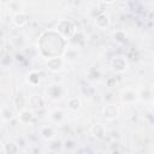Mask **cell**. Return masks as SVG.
<instances>
[{"label":"cell","instance_id":"obj_15","mask_svg":"<svg viewBox=\"0 0 154 154\" xmlns=\"http://www.w3.org/2000/svg\"><path fill=\"white\" fill-rule=\"evenodd\" d=\"M66 106L71 112H77L82 108V100L78 96H71L67 99Z\"/></svg>","mask_w":154,"mask_h":154},{"label":"cell","instance_id":"obj_4","mask_svg":"<svg viewBox=\"0 0 154 154\" xmlns=\"http://www.w3.org/2000/svg\"><path fill=\"white\" fill-rule=\"evenodd\" d=\"M111 67L114 72L117 73H123L128 70L129 67V61L126 59V57L124 55H114L112 59H111Z\"/></svg>","mask_w":154,"mask_h":154},{"label":"cell","instance_id":"obj_23","mask_svg":"<svg viewBox=\"0 0 154 154\" xmlns=\"http://www.w3.org/2000/svg\"><path fill=\"white\" fill-rule=\"evenodd\" d=\"M90 131H91V134H93L96 138H102V137L105 136V134H106L105 126H103L102 124H96V125H94V126L90 129Z\"/></svg>","mask_w":154,"mask_h":154},{"label":"cell","instance_id":"obj_24","mask_svg":"<svg viewBox=\"0 0 154 154\" xmlns=\"http://www.w3.org/2000/svg\"><path fill=\"white\" fill-rule=\"evenodd\" d=\"M87 77L91 81H95V79H99L101 77V71L97 66H91L89 67L88 72H87Z\"/></svg>","mask_w":154,"mask_h":154},{"label":"cell","instance_id":"obj_18","mask_svg":"<svg viewBox=\"0 0 154 154\" xmlns=\"http://www.w3.org/2000/svg\"><path fill=\"white\" fill-rule=\"evenodd\" d=\"M14 117V112L11 107H7L6 105L1 106V119L2 122H10L11 119H13Z\"/></svg>","mask_w":154,"mask_h":154},{"label":"cell","instance_id":"obj_22","mask_svg":"<svg viewBox=\"0 0 154 154\" xmlns=\"http://www.w3.org/2000/svg\"><path fill=\"white\" fill-rule=\"evenodd\" d=\"M113 40L119 43V45H123L125 43L126 41V32L123 30V29H117L114 32H113Z\"/></svg>","mask_w":154,"mask_h":154},{"label":"cell","instance_id":"obj_12","mask_svg":"<svg viewBox=\"0 0 154 154\" xmlns=\"http://www.w3.org/2000/svg\"><path fill=\"white\" fill-rule=\"evenodd\" d=\"M40 136H41L45 141L51 142V141H53V140L55 138L57 131H55V129H54L52 125H43V126H41V129H40Z\"/></svg>","mask_w":154,"mask_h":154},{"label":"cell","instance_id":"obj_16","mask_svg":"<svg viewBox=\"0 0 154 154\" xmlns=\"http://www.w3.org/2000/svg\"><path fill=\"white\" fill-rule=\"evenodd\" d=\"M72 43H73V48H82L84 45H85V41H87V38H85V36H84V34L82 32V31H79V30H77V32L72 36V38L70 40Z\"/></svg>","mask_w":154,"mask_h":154},{"label":"cell","instance_id":"obj_1","mask_svg":"<svg viewBox=\"0 0 154 154\" xmlns=\"http://www.w3.org/2000/svg\"><path fill=\"white\" fill-rule=\"evenodd\" d=\"M37 51L38 55L46 61L53 58L64 57L67 51V40L64 38L55 29H47L38 36Z\"/></svg>","mask_w":154,"mask_h":154},{"label":"cell","instance_id":"obj_11","mask_svg":"<svg viewBox=\"0 0 154 154\" xmlns=\"http://www.w3.org/2000/svg\"><path fill=\"white\" fill-rule=\"evenodd\" d=\"M12 22L17 28H24L29 23V16L25 11H20L12 16Z\"/></svg>","mask_w":154,"mask_h":154},{"label":"cell","instance_id":"obj_17","mask_svg":"<svg viewBox=\"0 0 154 154\" xmlns=\"http://www.w3.org/2000/svg\"><path fill=\"white\" fill-rule=\"evenodd\" d=\"M49 118H51L54 123L60 124V123L65 119V113H64V111H63L61 108H54V109H52V111L49 112Z\"/></svg>","mask_w":154,"mask_h":154},{"label":"cell","instance_id":"obj_14","mask_svg":"<svg viewBox=\"0 0 154 154\" xmlns=\"http://www.w3.org/2000/svg\"><path fill=\"white\" fill-rule=\"evenodd\" d=\"M2 152L5 154H18L19 152V144L14 141H7L2 143Z\"/></svg>","mask_w":154,"mask_h":154},{"label":"cell","instance_id":"obj_5","mask_svg":"<svg viewBox=\"0 0 154 154\" xmlns=\"http://www.w3.org/2000/svg\"><path fill=\"white\" fill-rule=\"evenodd\" d=\"M94 23L96 25L97 29H101V30H105L111 24V18H109V14L106 12V11H99L95 16H94Z\"/></svg>","mask_w":154,"mask_h":154},{"label":"cell","instance_id":"obj_19","mask_svg":"<svg viewBox=\"0 0 154 154\" xmlns=\"http://www.w3.org/2000/svg\"><path fill=\"white\" fill-rule=\"evenodd\" d=\"M137 91H138V97L143 101H150L154 99V94L150 88H142Z\"/></svg>","mask_w":154,"mask_h":154},{"label":"cell","instance_id":"obj_21","mask_svg":"<svg viewBox=\"0 0 154 154\" xmlns=\"http://www.w3.org/2000/svg\"><path fill=\"white\" fill-rule=\"evenodd\" d=\"M6 6H7V8H8V10L13 11V12H14V14H16V13H18V12L23 11V7H24V2H22V1H16V0H12V1H8V2H6Z\"/></svg>","mask_w":154,"mask_h":154},{"label":"cell","instance_id":"obj_13","mask_svg":"<svg viewBox=\"0 0 154 154\" xmlns=\"http://www.w3.org/2000/svg\"><path fill=\"white\" fill-rule=\"evenodd\" d=\"M41 78H42V75L40 71H36V70H31L30 72H28L26 75V82L31 87H36L40 84L41 82Z\"/></svg>","mask_w":154,"mask_h":154},{"label":"cell","instance_id":"obj_8","mask_svg":"<svg viewBox=\"0 0 154 154\" xmlns=\"http://www.w3.org/2000/svg\"><path fill=\"white\" fill-rule=\"evenodd\" d=\"M65 63H66V60L63 57H60V58H53V59H49V60L46 61V69L48 71H51V72L57 73V72L63 71V69L65 66Z\"/></svg>","mask_w":154,"mask_h":154},{"label":"cell","instance_id":"obj_7","mask_svg":"<svg viewBox=\"0 0 154 154\" xmlns=\"http://www.w3.org/2000/svg\"><path fill=\"white\" fill-rule=\"evenodd\" d=\"M138 99H140L138 97V91L132 89V88H126V89H124L120 93V101H122V103L131 105V103H135Z\"/></svg>","mask_w":154,"mask_h":154},{"label":"cell","instance_id":"obj_9","mask_svg":"<svg viewBox=\"0 0 154 154\" xmlns=\"http://www.w3.org/2000/svg\"><path fill=\"white\" fill-rule=\"evenodd\" d=\"M28 105L32 111H38L45 108V99L38 94H32L28 97Z\"/></svg>","mask_w":154,"mask_h":154},{"label":"cell","instance_id":"obj_26","mask_svg":"<svg viewBox=\"0 0 154 154\" xmlns=\"http://www.w3.org/2000/svg\"><path fill=\"white\" fill-rule=\"evenodd\" d=\"M106 85H107L108 88H113V87H116V85H117V81H116V78H114V77H108V78L106 79Z\"/></svg>","mask_w":154,"mask_h":154},{"label":"cell","instance_id":"obj_25","mask_svg":"<svg viewBox=\"0 0 154 154\" xmlns=\"http://www.w3.org/2000/svg\"><path fill=\"white\" fill-rule=\"evenodd\" d=\"M60 147H61V142H60V141H57V140L51 141V144H49V149H51V150L57 152L58 149H60Z\"/></svg>","mask_w":154,"mask_h":154},{"label":"cell","instance_id":"obj_10","mask_svg":"<svg viewBox=\"0 0 154 154\" xmlns=\"http://www.w3.org/2000/svg\"><path fill=\"white\" fill-rule=\"evenodd\" d=\"M34 117H35L34 111L32 109H29V108H24V109H22V111L18 112V122L22 125H28V124L32 123Z\"/></svg>","mask_w":154,"mask_h":154},{"label":"cell","instance_id":"obj_20","mask_svg":"<svg viewBox=\"0 0 154 154\" xmlns=\"http://www.w3.org/2000/svg\"><path fill=\"white\" fill-rule=\"evenodd\" d=\"M26 103H28V99H25L22 94L14 96V99H13V106L18 109V112L22 111V109H24Z\"/></svg>","mask_w":154,"mask_h":154},{"label":"cell","instance_id":"obj_2","mask_svg":"<svg viewBox=\"0 0 154 154\" xmlns=\"http://www.w3.org/2000/svg\"><path fill=\"white\" fill-rule=\"evenodd\" d=\"M55 30L66 40H71L72 36L77 32L76 24L71 19H60L55 25Z\"/></svg>","mask_w":154,"mask_h":154},{"label":"cell","instance_id":"obj_27","mask_svg":"<svg viewBox=\"0 0 154 154\" xmlns=\"http://www.w3.org/2000/svg\"><path fill=\"white\" fill-rule=\"evenodd\" d=\"M152 112H153V114H154V106H153V108H152Z\"/></svg>","mask_w":154,"mask_h":154},{"label":"cell","instance_id":"obj_6","mask_svg":"<svg viewBox=\"0 0 154 154\" xmlns=\"http://www.w3.org/2000/svg\"><path fill=\"white\" fill-rule=\"evenodd\" d=\"M119 116V107L114 102H107L102 107V117L106 120H114Z\"/></svg>","mask_w":154,"mask_h":154},{"label":"cell","instance_id":"obj_3","mask_svg":"<svg viewBox=\"0 0 154 154\" xmlns=\"http://www.w3.org/2000/svg\"><path fill=\"white\" fill-rule=\"evenodd\" d=\"M65 95V89L64 87L58 83V82H53L51 83L47 88H46V96L53 101V102H58V101H61L63 97Z\"/></svg>","mask_w":154,"mask_h":154}]
</instances>
